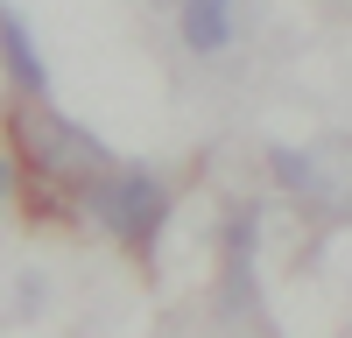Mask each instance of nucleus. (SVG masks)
Masks as SVG:
<instances>
[{
    "mask_svg": "<svg viewBox=\"0 0 352 338\" xmlns=\"http://www.w3.org/2000/svg\"><path fill=\"white\" fill-rule=\"evenodd\" d=\"M8 190H14V169H8V155H0V205H8Z\"/></svg>",
    "mask_w": 352,
    "mask_h": 338,
    "instance_id": "0eeeda50",
    "label": "nucleus"
},
{
    "mask_svg": "<svg viewBox=\"0 0 352 338\" xmlns=\"http://www.w3.org/2000/svg\"><path fill=\"white\" fill-rule=\"evenodd\" d=\"M14 134H21V148H28V162H36L43 177L99 183L106 169H113V148H106V141L85 134V127H71L64 113H50V106H21V113H14Z\"/></svg>",
    "mask_w": 352,
    "mask_h": 338,
    "instance_id": "f257e3e1",
    "label": "nucleus"
},
{
    "mask_svg": "<svg viewBox=\"0 0 352 338\" xmlns=\"http://www.w3.org/2000/svg\"><path fill=\"white\" fill-rule=\"evenodd\" d=\"M268 169H275V183H282V190H296V197H303V148H282V141H275V148H268Z\"/></svg>",
    "mask_w": 352,
    "mask_h": 338,
    "instance_id": "423d86ee",
    "label": "nucleus"
},
{
    "mask_svg": "<svg viewBox=\"0 0 352 338\" xmlns=\"http://www.w3.org/2000/svg\"><path fill=\"white\" fill-rule=\"evenodd\" d=\"M0 56H8V71H14V84L21 92H50V71H43V49H36V36H28V21L14 14V8H0Z\"/></svg>",
    "mask_w": 352,
    "mask_h": 338,
    "instance_id": "20e7f679",
    "label": "nucleus"
},
{
    "mask_svg": "<svg viewBox=\"0 0 352 338\" xmlns=\"http://www.w3.org/2000/svg\"><path fill=\"white\" fill-rule=\"evenodd\" d=\"M92 205H99V218H106L120 240L148 247V240L162 233V218H169V190L148 177V169H106V177L92 183Z\"/></svg>",
    "mask_w": 352,
    "mask_h": 338,
    "instance_id": "f03ea898",
    "label": "nucleus"
},
{
    "mask_svg": "<svg viewBox=\"0 0 352 338\" xmlns=\"http://www.w3.org/2000/svg\"><path fill=\"white\" fill-rule=\"evenodd\" d=\"M232 43V0H184V49L219 56Z\"/></svg>",
    "mask_w": 352,
    "mask_h": 338,
    "instance_id": "39448f33",
    "label": "nucleus"
},
{
    "mask_svg": "<svg viewBox=\"0 0 352 338\" xmlns=\"http://www.w3.org/2000/svg\"><path fill=\"white\" fill-rule=\"evenodd\" d=\"M303 197L324 218H352V134H324L303 148Z\"/></svg>",
    "mask_w": 352,
    "mask_h": 338,
    "instance_id": "7ed1b4c3",
    "label": "nucleus"
}]
</instances>
